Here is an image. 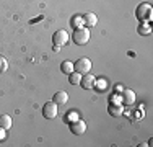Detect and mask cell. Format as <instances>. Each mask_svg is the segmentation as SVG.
I'll use <instances>...</instances> for the list:
<instances>
[{
	"label": "cell",
	"mask_w": 153,
	"mask_h": 147,
	"mask_svg": "<svg viewBox=\"0 0 153 147\" xmlns=\"http://www.w3.org/2000/svg\"><path fill=\"white\" fill-rule=\"evenodd\" d=\"M74 41L78 46H83L90 41V28H76L74 31Z\"/></svg>",
	"instance_id": "1"
},
{
	"label": "cell",
	"mask_w": 153,
	"mask_h": 147,
	"mask_svg": "<svg viewBox=\"0 0 153 147\" xmlns=\"http://www.w3.org/2000/svg\"><path fill=\"white\" fill-rule=\"evenodd\" d=\"M0 128H3V129H10V128H12V116H8V115L0 116Z\"/></svg>",
	"instance_id": "12"
},
{
	"label": "cell",
	"mask_w": 153,
	"mask_h": 147,
	"mask_svg": "<svg viewBox=\"0 0 153 147\" xmlns=\"http://www.w3.org/2000/svg\"><path fill=\"white\" fill-rule=\"evenodd\" d=\"M57 113H59V105L57 103H54V101L44 103V106H42V116L46 119H54L57 116Z\"/></svg>",
	"instance_id": "4"
},
{
	"label": "cell",
	"mask_w": 153,
	"mask_h": 147,
	"mask_svg": "<svg viewBox=\"0 0 153 147\" xmlns=\"http://www.w3.org/2000/svg\"><path fill=\"white\" fill-rule=\"evenodd\" d=\"M76 118H78V116H76L75 113H72V115H70V116L67 118V121H70V123H72V121H75V119H76Z\"/></svg>",
	"instance_id": "20"
},
{
	"label": "cell",
	"mask_w": 153,
	"mask_h": 147,
	"mask_svg": "<svg viewBox=\"0 0 153 147\" xmlns=\"http://www.w3.org/2000/svg\"><path fill=\"white\" fill-rule=\"evenodd\" d=\"M108 113H109L111 116H114V118L122 116V113H124V105H122V103H121V105H117V103H109Z\"/></svg>",
	"instance_id": "8"
},
{
	"label": "cell",
	"mask_w": 153,
	"mask_h": 147,
	"mask_svg": "<svg viewBox=\"0 0 153 147\" xmlns=\"http://www.w3.org/2000/svg\"><path fill=\"white\" fill-rule=\"evenodd\" d=\"M7 69H8V64H7V61L3 57H0V72H5Z\"/></svg>",
	"instance_id": "18"
},
{
	"label": "cell",
	"mask_w": 153,
	"mask_h": 147,
	"mask_svg": "<svg viewBox=\"0 0 153 147\" xmlns=\"http://www.w3.org/2000/svg\"><path fill=\"white\" fill-rule=\"evenodd\" d=\"M60 70L64 72V74H72L74 72V62H70V61H64L62 62V65H60Z\"/></svg>",
	"instance_id": "13"
},
{
	"label": "cell",
	"mask_w": 153,
	"mask_h": 147,
	"mask_svg": "<svg viewBox=\"0 0 153 147\" xmlns=\"http://www.w3.org/2000/svg\"><path fill=\"white\" fill-rule=\"evenodd\" d=\"M150 33H152V28L147 23H142L138 26V34H150Z\"/></svg>",
	"instance_id": "17"
},
{
	"label": "cell",
	"mask_w": 153,
	"mask_h": 147,
	"mask_svg": "<svg viewBox=\"0 0 153 147\" xmlns=\"http://www.w3.org/2000/svg\"><path fill=\"white\" fill-rule=\"evenodd\" d=\"M80 80H82V74H78V72H72V74H68V82L72 83V85H78L80 83Z\"/></svg>",
	"instance_id": "14"
},
{
	"label": "cell",
	"mask_w": 153,
	"mask_h": 147,
	"mask_svg": "<svg viewBox=\"0 0 153 147\" xmlns=\"http://www.w3.org/2000/svg\"><path fill=\"white\" fill-rule=\"evenodd\" d=\"M72 26H74L75 29L85 26V25H83V16H74L72 18Z\"/></svg>",
	"instance_id": "15"
},
{
	"label": "cell",
	"mask_w": 153,
	"mask_h": 147,
	"mask_svg": "<svg viewBox=\"0 0 153 147\" xmlns=\"http://www.w3.org/2000/svg\"><path fill=\"white\" fill-rule=\"evenodd\" d=\"M68 41V33L65 31V29H59V31H56L54 33V36H52V43L56 44V46H64V44H67Z\"/></svg>",
	"instance_id": "6"
},
{
	"label": "cell",
	"mask_w": 153,
	"mask_h": 147,
	"mask_svg": "<svg viewBox=\"0 0 153 147\" xmlns=\"http://www.w3.org/2000/svg\"><path fill=\"white\" fill-rule=\"evenodd\" d=\"M94 82H96V77H93L91 74H83L82 80H80V85H82V88H85V90H91V88H94Z\"/></svg>",
	"instance_id": "7"
},
{
	"label": "cell",
	"mask_w": 153,
	"mask_h": 147,
	"mask_svg": "<svg viewBox=\"0 0 153 147\" xmlns=\"http://www.w3.org/2000/svg\"><path fill=\"white\" fill-rule=\"evenodd\" d=\"M152 13H153V10H152L150 3H140V5L137 7V18L142 23L152 20Z\"/></svg>",
	"instance_id": "2"
},
{
	"label": "cell",
	"mask_w": 153,
	"mask_h": 147,
	"mask_svg": "<svg viewBox=\"0 0 153 147\" xmlns=\"http://www.w3.org/2000/svg\"><path fill=\"white\" fill-rule=\"evenodd\" d=\"M7 129H3V128H0V141H3V139L7 137Z\"/></svg>",
	"instance_id": "19"
},
{
	"label": "cell",
	"mask_w": 153,
	"mask_h": 147,
	"mask_svg": "<svg viewBox=\"0 0 153 147\" xmlns=\"http://www.w3.org/2000/svg\"><path fill=\"white\" fill-rule=\"evenodd\" d=\"M96 23H98V16L94 13H86L85 16H83V25H85L86 28L96 26Z\"/></svg>",
	"instance_id": "10"
},
{
	"label": "cell",
	"mask_w": 153,
	"mask_h": 147,
	"mask_svg": "<svg viewBox=\"0 0 153 147\" xmlns=\"http://www.w3.org/2000/svg\"><path fill=\"white\" fill-rule=\"evenodd\" d=\"M91 67H93L91 61H90L88 57H80L78 61L74 64V70L78 72V74H82V75H83V74H88L90 70H91Z\"/></svg>",
	"instance_id": "3"
},
{
	"label": "cell",
	"mask_w": 153,
	"mask_h": 147,
	"mask_svg": "<svg viewBox=\"0 0 153 147\" xmlns=\"http://www.w3.org/2000/svg\"><path fill=\"white\" fill-rule=\"evenodd\" d=\"M122 98H121V103L122 105H134L135 101V93L132 90H122Z\"/></svg>",
	"instance_id": "9"
},
{
	"label": "cell",
	"mask_w": 153,
	"mask_h": 147,
	"mask_svg": "<svg viewBox=\"0 0 153 147\" xmlns=\"http://www.w3.org/2000/svg\"><path fill=\"white\" fill-rule=\"evenodd\" d=\"M52 101H54V103H57V105H65V103L68 101V95H67V92H57V93L54 95Z\"/></svg>",
	"instance_id": "11"
},
{
	"label": "cell",
	"mask_w": 153,
	"mask_h": 147,
	"mask_svg": "<svg viewBox=\"0 0 153 147\" xmlns=\"http://www.w3.org/2000/svg\"><path fill=\"white\" fill-rule=\"evenodd\" d=\"M106 87H108L106 79H100V80L96 79V82H94V88H98V90H106Z\"/></svg>",
	"instance_id": "16"
},
{
	"label": "cell",
	"mask_w": 153,
	"mask_h": 147,
	"mask_svg": "<svg viewBox=\"0 0 153 147\" xmlns=\"http://www.w3.org/2000/svg\"><path fill=\"white\" fill-rule=\"evenodd\" d=\"M70 131H72V134H75V136H82L83 132L86 131V123L83 119H80V118H76L75 121L70 123Z\"/></svg>",
	"instance_id": "5"
}]
</instances>
